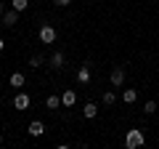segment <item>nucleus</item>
I'll return each mask as SVG.
<instances>
[{
  "label": "nucleus",
  "instance_id": "5",
  "mask_svg": "<svg viewBox=\"0 0 159 149\" xmlns=\"http://www.w3.org/2000/svg\"><path fill=\"white\" fill-rule=\"evenodd\" d=\"M109 80H111V85H114V88H119L122 83H125V69H122V67H114V69H111V74H109Z\"/></svg>",
  "mask_w": 159,
  "mask_h": 149
},
{
  "label": "nucleus",
  "instance_id": "2",
  "mask_svg": "<svg viewBox=\"0 0 159 149\" xmlns=\"http://www.w3.org/2000/svg\"><path fill=\"white\" fill-rule=\"evenodd\" d=\"M53 40H56V29H53L51 24H43V27H40V43H45V46H51Z\"/></svg>",
  "mask_w": 159,
  "mask_h": 149
},
{
  "label": "nucleus",
  "instance_id": "16",
  "mask_svg": "<svg viewBox=\"0 0 159 149\" xmlns=\"http://www.w3.org/2000/svg\"><path fill=\"white\" fill-rule=\"evenodd\" d=\"M43 61H45V56H40V53H37V56H32V59H29V67H34V69H37V67H43Z\"/></svg>",
  "mask_w": 159,
  "mask_h": 149
},
{
  "label": "nucleus",
  "instance_id": "18",
  "mask_svg": "<svg viewBox=\"0 0 159 149\" xmlns=\"http://www.w3.org/2000/svg\"><path fill=\"white\" fill-rule=\"evenodd\" d=\"M53 3H56V6H58V8H66V6H69V3H72V0H53Z\"/></svg>",
  "mask_w": 159,
  "mask_h": 149
},
{
  "label": "nucleus",
  "instance_id": "4",
  "mask_svg": "<svg viewBox=\"0 0 159 149\" xmlns=\"http://www.w3.org/2000/svg\"><path fill=\"white\" fill-rule=\"evenodd\" d=\"M0 19H3V27L11 29V27H16V24H19V11H13V8H11V11H6Z\"/></svg>",
  "mask_w": 159,
  "mask_h": 149
},
{
  "label": "nucleus",
  "instance_id": "6",
  "mask_svg": "<svg viewBox=\"0 0 159 149\" xmlns=\"http://www.w3.org/2000/svg\"><path fill=\"white\" fill-rule=\"evenodd\" d=\"M27 133H29V136H43V133H45V125H43L40 120H32L29 128H27Z\"/></svg>",
  "mask_w": 159,
  "mask_h": 149
},
{
  "label": "nucleus",
  "instance_id": "9",
  "mask_svg": "<svg viewBox=\"0 0 159 149\" xmlns=\"http://www.w3.org/2000/svg\"><path fill=\"white\" fill-rule=\"evenodd\" d=\"M8 83H11V88H21L24 83H27V77H24L21 72H13L11 77H8Z\"/></svg>",
  "mask_w": 159,
  "mask_h": 149
},
{
  "label": "nucleus",
  "instance_id": "13",
  "mask_svg": "<svg viewBox=\"0 0 159 149\" xmlns=\"http://www.w3.org/2000/svg\"><path fill=\"white\" fill-rule=\"evenodd\" d=\"M51 67H56V69L64 67V53H61V51H56V53L51 56Z\"/></svg>",
  "mask_w": 159,
  "mask_h": 149
},
{
  "label": "nucleus",
  "instance_id": "20",
  "mask_svg": "<svg viewBox=\"0 0 159 149\" xmlns=\"http://www.w3.org/2000/svg\"><path fill=\"white\" fill-rule=\"evenodd\" d=\"M3 48H6V43H3V37H0V51H3Z\"/></svg>",
  "mask_w": 159,
  "mask_h": 149
},
{
  "label": "nucleus",
  "instance_id": "7",
  "mask_svg": "<svg viewBox=\"0 0 159 149\" xmlns=\"http://www.w3.org/2000/svg\"><path fill=\"white\" fill-rule=\"evenodd\" d=\"M13 107H16L19 112H24V109L29 107V96H27V93H16V99H13Z\"/></svg>",
  "mask_w": 159,
  "mask_h": 149
},
{
  "label": "nucleus",
  "instance_id": "10",
  "mask_svg": "<svg viewBox=\"0 0 159 149\" xmlns=\"http://www.w3.org/2000/svg\"><path fill=\"white\" fill-rule=\"evenodd\" d=\"M135 99H138V91H135V88H125V91H122V101H125V104H133Z\"/></svg>",
  "mask_w": 159,
  "mask_h": 149
},
{
  "label": "nucleus",
  "instance_id": "12",
  "mask_svg": "<svg viewBox=\"0 0 159 149\" xmlns=\"http://www.w3.org/2000/svg\"><path fill=\"white\" fill-rule=\"evenodd\" d=\"M74 101H77V96H74V91H64V96H61V104H64V107H72Z\"/></svg>",
  "mask_w": 159,
  "mask_h": 149
},
{
  "label": "nucleus",
  "instance_id": "11",
  "mask_svg": "<svg viewBox=\"0 0 159 149\" xmlns=\"http://www.w3.org/2000/svg\"><path fill=\"white\" fill-rule=\"evenodd\" d=\"M101 101H103V107H114V101H117V93H114V91H106V93L101 96Z\"/></svg>",
  "mask_w": 159,
  "mask_h": 149
},
{
  "label": "nucleus",
  "instance_id": "3",
  "mask_svg": "<svg viewBox=\"0 0 159 149\" xmlns=\"http://www.w3.org/2000/svg\"><path fill=\"white\" fill-rule=\"evenodd\" d=\"M77 83L80 85H88V83H90V61H85L77 69Z\"/></svg>",
  "mask_w": 159,
  "mask_h": 149
},
{
  "label": "nucleus",
  "instance_id": "15",
  "mask_svg": "<svg viewBox=\"0 0 159 149\" xmlns=\"http://www.w3.org/2000/svg\"><path fill=\"white\" fill-rule=\"evenodd\" d=\"M58 104H61V99H58V96H48L45 99V107L48 109H58Z\"/></svg>",
  "mask_w": 159,
  "mask_h": 149
},
{
  "label": "nucleus",
  "instance_id": "8",
  "mask_svg": "<svg viewBox=\"0 0 159 149\" xmlns=\"http://www.w3.org/2000/svg\"><path fill=\"white\" fill-rule=\"evenodd\" d=\"M82 115H85L88 120H93V117L98 115V104H93V101H88L85 107H82Z\"/></svg>",
  "mask_w": 159,
  "mask_h": 149
},
{
  "label": "nucleus",
  "instance_id": "21",
  "mask_svg": "<svg viewBox=\"0 0 159 149\" xmlns=\"http://www.w3.org/2000/svg\"><path fill=\"white\" fill-rule=\"evenodd\" d=\"M0 147H3V133H0Z\"/></svg>",
  "mask_w": 159,
  "mask_h": 149
},
{
  "label": "nucleus",
  "instance_id": "19",
  "mask_svg": "<svg viewBox=\"0 0 159 149\" xmlns=\"http://www.w3.org/2000/svg\"><path fill=\"white\" fill-rule=\"evenodd\" d=\"M3 13H6V6H3V3H0V16H3Z\"/></svg>",
  "mask_w": 159,
  "mask_h": 149
},
{
  "label": "nucleus",
  "instance_id": "1",
  "mask_svg": "<svg viewBox=\"0 0 159 149\" xmlns=\"http://www.w3.org/2000/svg\"><path fill=\"white\" fill-rule=\"evenodd\" d=\"M146 144V136H143V131H127V136H125V147L127 149H138V147H143Z\"/></svg>",
  "mask_w": 159,
  "mask_h": 149
},
{
  "label": "nucleus",
  "instance_id": "17",
  "mask_svg": "<svg viewBox=\"0 0 159 149\" xmlns=\"http://www.w3.org/2000/svg\"><path fill=\"white\" fill-rule=\"evenodd\" d=\"M143 112H146V115H154V112H157V101H146L143 104Z\"/></svg>",
  "mask_w": 159,
  "mask_h": 149
},
{
  "label": "nucleus",
  "instance_id": "14",
  "mask_svg": "<svg viewBox=\"0 0 159 149\" xmlns=\"http://www.w3.org/2000/svg\"><path fill=\"white\" fill-rule=\"evenodd\" d=\"M11 8L21 13V11H27V8H29V0H11Z\"/></svg>",
  "mask_w": 159,
  "mask_h": 149
}]
</instances>
